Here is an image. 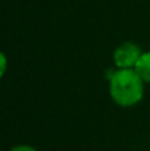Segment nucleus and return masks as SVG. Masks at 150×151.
I'll use <instances>...</instances> for the list:
<instances>
[{
    "label": "nucleus",
    "mask_w": 150,
    "mask_h": 151,
    "mask_svg": "<svg viewBox=\"0 0 150 151\" xmlns=\"http://www.w3.org/2000/svg\"><path fill=\"white\" fill-rule=\"evenodd\" d=\"M146 82L136 69H113L107 79L109 97L116 106L128 109L140 104L144 99Z\"/></svg>",
    "instance_id": "f257e3e1"
},
{
    "label": "nucleus",
    "mask_w": 150,
    "mask_h": 151,
    "mask_svg": "<svg viewBox=\"0 0 150 151\" xmlns=\"http://www.w3.org/2000/svg\"><path fill=\"white\" fill-rule=\"evenodd\" d=\"M141 47L134 41H124L121 43L112 53V62L116 69H134L140 56Z\"/></svg>",
    "instance_id": "f03ea898"
},
{
    "label": "nucleus",
    "mask_w": 150,
    "mask_h": 151,
    "mask_svg": "<svg viewBox=\"0 0 150 151\" xmlns=\"http://www.w3.org/2000/svg\"><path fill=\"white\" fill-rule=\"evenodd\" d=\"M134 69L146 84H150V50H146L141 53V56H140Z\"/></svg>",
    "instance_id": "7ed1b4c3"
},
{
    "label": "nucleus",
    "mask_w": 150,
    "mask_h": 151,
    "mask_svg": "<svg viewBox=\"0 0 150 151\" xmlns=\"http://www.w3.org/2000/svg\"><path fill=\"white\" fill-rule=\"evenodd\" d=\"M7 70V56L6 53H0V76H4Z\"/></svg>",
    "instance_id": "20e7f679"
},
{
    "label": "nucleus",
    "mask_w": 150,
    "mask_h": 151,
    "mask_svg": "<svg viewBox=\"0 0 150 151\" xmlns=\"http://www.w3.org/2000/svg\"><path fill=\"white\" fill-rule=\"evenodd\" d=\"M7 151H38V150L36 147H33V145H28V144H18V145L10 147Z\"/></svg>",
    "instance_id": "39448f33"
}]
</instances>
